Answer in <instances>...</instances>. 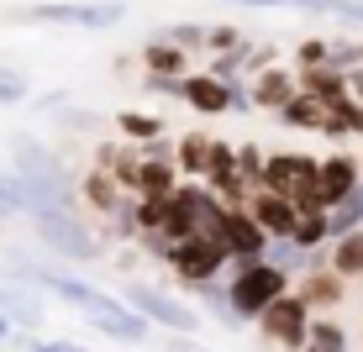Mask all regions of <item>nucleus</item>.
<instances>
[{
	"instance_id": "obj_8",
	"label": "nucleus",
	"mask_w": 363,
	"mask_h": 352,
	"mask_svg": "<svg viewBox=\"0 0 363 352\" xmlns=\"http://www.w3.org/2000/svg\"><path fill=\"white\" fill-rule=\"evenodd\" d=\"M363 190V174H358V158L347 153H332V158H316V200L311 205L316 210H332L342 195Z\"/></svg>"
},
{
	"instance_id": "obj_11",
	"label": "nucleus",
	"mask_w": 363,
	"mask_h": 352,
	"mask_svg": "<svg viewBox=\"0 0 363 352\" xmlns=\"http://www.w3.org/2000/svg\"><path fill=\"white\" fill-rule=\"evenodd\" d=\"M169 200H174V210H179V216L195 226V237H211V232L221 226V216H227V205H221V200L211 195L206 184H174Z\"/></svg>"
},
{
	"instance_id": "obj_7",
	"label": "nucleus",
	"mask_w": 363,
	"mask_h": 352,
	"mask_svg": "<svg viewBox=\"0 0 363 352\" xmlns=\"http://www.w3.org/2000/svg\"><path fill=\"white\" fill-rule=\"evenodd\" d=\"M306 326H311V310L300 305L295 295H279L264 316H258V331H264L269 342L290 347V352H300V342H306Z\"/></svg>"
},
{
	"instance_id": "obj_36",
	"label": "nucleus",
	"mask_w": 363,
	"mask_h": 352,
	"mask_svg": "<svg viewBox=\"0 0 363 352\" xmlns=\"http://www.w3.org/2000/svg\"><path fill=\"white\" fill-rule=\"evenodd\" d=\"M27 352H90V347H79V342H43V336H32Z\"/></svg>"
},
{
	"instance_id": "obj_29",
	"label": "nucleus",
	"mask_w": 363,
	"mask_h": 352,
	"mask_svg": "<svg viewBox=\"0 0 363 352\" xmlns=\"http://www.w3.org/2000/svg\"><path fill=\"white\" fill-rule=\"evenodd\" d=\"M232 169L247 184V195H258V174H264V153L258 147H232Z\"/></svg>"
},
{
	"instance_id": "obj_16",
	"label": "nucleus",
	"mask_w": 363,
	"mask_h": 352,
	"mask_svg": "<svg viewBox=\"0 0 363 352\" xmlns=\"http://www.w3.org/2000/svg\"><path fill=\"white\" fill-rule=\"evenodd\" d=\"M290 95H295V74H290V69H264V74L253 79V90H247V106H269V110H279Z\"/></svg>"
},
{
	"instance_id": "obj_30",
	"label": "nucleus",
	"mask_w": 363,
	"mask_h": 352,
	"mask_svg": "<svg viewBox=\"0 0 363 352\" xmlns=\"http://www.w3.org/2000/svg\"><path fill=\"white\" fill-rule=\"evenodd\" d=\"M121 132L143 147V142H153V137H164V121H158V116H143V110H121Z\"/></svg>"
},
{
	"instance_id": "obj_21",
	"label": "nucleus",
	"mask_w": 363,
	"mask_h": 352,
	"mask_svg": "<svg viewBox=\"0 0 363 352\" xmlns=\"http://www.w3.org/2000/svg\"><path fill=\"white\" fill-rule=\"evenodd\" d=\"M327 268L337 273V279H358V273H363V226H358V232H347V237H337Z\"/></svg>"
},
{
	"instance_id": "obj_20",
	"label": "nucleus",
	"mask_w": 363,
	"mask_h": 352,
	"mask_svg": "<svg viewBox=\"0 0 363 352\" xmlns=\"http://www.w3.org/2000/svg\"><path fill=\"white\" fill-rule=\"evenodd\" d=\"M295 300H300L306 310H316V305H337V300H342V279H337L332 268H316L306 284H300V295H295Z\"/></svg>"
},
{
	"instance_id": "obj_9",
	"label": "nucleus",
	"mask_w": 363,
	"mask_h": 352,
	"mask_svg": "<svg viewBox=\"0 0 363 352\" xmlns=\"http://www.w3.org/2000/svg\"><path fill=\"white\" fill-rule=\"evenodd\" d=\"M211 242L227 253V263H242V258H264L269 237L253 226V216H247V210H227V216H221V226L211 232Z\"/></svg>"
},
{
	"instance_id": "obj_23",
	"label": "nucleus",
	"mask_w": 363,
	"mask_h": 352,
	"mask_svg": "<svg viewBox=\"0 0 363 352\" xmlns=\"http://www.w3.org/2000/svg\"><path fill=\"white\" fill-rule=\"evenodd\" d=\"M127 16L121 0H90V6H74V27H90V32H106Z\"/></svg>"
},
{
	"instance_id": "obj_40",
	"label": "nucleus",
	"mask_w": 363,
	"mask_h": 352,
	"mask_svg": "<svg viewBox=\"0 0 363 352\" xmlns=\"http://www.w3.org/2000/svg\"><path fill=\"white\" fill-rule=\"evenodd\" d=\"M358 174H363V163H358Z\"/></svg>"
},
{
	"instance_id": "obj_35",
	"label": "nucleus",
	"mask_w": 363,
	"mask_h": 352,
	"mask_svg": "<svg viewBox=\"0 0 363 352\" xmlns=\"http://www.w3.org/2000/svg\"><path fill=\"white\" fill-rule=\"evenodd\" d=\"M206 47L211 53H232V47H242V37H237V27H206Z\"/></svg>"
},
{
	"instance_id": "obj_4",
	"label": "nucleus",
	"mask_w": 363,
	"mask_h": 352,
	"mask_svg": "<svg viewBox=\"0 0 363 352\" xmlns=\"http://www.w3.org/2000/svg\"><path fill=\"white\" fill-rule=\"evenodd\" d=\"M127 310H137L147 326H164V331H174V336H190L195 326H200V316L184 300H174L169 289H158V284H143V279H127V300H121Z\"/></svg>"
},
{
	"instance_id": "obj_31",
	"label": "nucleus",
	"mask_w": 363,
	"mask_h": 352,
	"mask_svg": "<svg viewBox=\"0 0 363 352\" xmlns=\"http://www.w3.org/2000/svg\"><path fill=\"white\" fill-rule=\"evenodd\" d=\"M158 42H174L179 53H190V47H206V27H195V21H174V27L158 32Z\"/></svg>"
},
{
	"instance_id": "obj_12",
	"label": "nucleus",
	"mask_w": 363,
	"mask_h": 352,
	"mask_svg": "<svg viewBox=\"0 0 363 352\" xmlns=\"http://www.w3.org/2000/svg\"><path fill=\"white\" fill-rule=\"evenodd\" d=\"M174 95L190 100L200 116H221V110H232L237 84H221V79H211V74H184V79L174 84Z\"/></svg>"
},
{
	"instance_id": "obj_33",
	"label": "nucleus",
	"mask_w": 363,
	"mask_h": 352,
	"mask_svg": "<svg viewBox=\"0 0 363 352\" xmlns=\"http://www.w3.org/2000/svg\"><path fill=\"white\" fill-rule=\"evenodd\" d=\"M295 58H300V74L327 69V42H321V37H311V42H300V47H295Z\"/></svg>"
},
{
	"instance_id": "obj_1",
	"label": "nucleus",
	"mask_w": 363,
	"mask_h": 352,
	"mask_svg": "<svg viewBox=\"0 0 363 352\" xmlns=\"http://www.w3.org/2000/svg\"><path fill=\"white\" fill-rule=\"evenodd\" d=\"M11 279H21V284H32L37 295H58V300H69V305H79V316L95 326V331H106L111 342H143L147 336V321L137 316V310H127L116 295H106V289H95V284H84V279H74V273H53V268H11Z\"/></svg>"
},
{
	"instance_id": "obj_34",
	"label": "nucleus",
	"mask_w": 363,
	"mask_h": 352,
	"mask_svg": "<svg viewBox=\"0 0 363 352\" xmlns=\"http://www.w3.org/2000/svg\"><path fill=\"white\" fill-rule=\"evenodd\" d=\"M21 216V190H16V174H0V221Z\"/></svg>"
},
{
	"instance_id": "obj_37",
	"label": "nucleus",
	"mask_w": 363,
	"mask_h": 352,
	"mask_svg": "<svg viewBox=\"0 0 363 352\" xmlns=\"http://www.w3.org/2000/svg\"><path fill=\"white\" fill-rule=\"evenodd\" d=\"M342 79H347V100H358V106H363V69H347Z\"/></svg>"
},
{
	"instance_id": "obj_6",
	"label": "nucleus",
	"mask_w": 363,
	"mask_h": 352,
	"mask_svg": "<svg viewBox=\"0 0 363 352\" xmlns=\"http://www.w3.org/2000/svg\"><path fill=\"white\" fill-rule=\"evenodd\" d=\"M164 258H169V268L179 273L184 284H216V273L227 268V253H221L211 237H184V242H174Z\"/></svg>"
},
{
	"instance_id": "obj_17",
	"label": "nucleus",
	"mask_w": 363,
	"mask_h": 352,
	"mask_svg": "<svg viewBox=\"0 0 363 352\" xmlns=\"http://www.w3.org/2000/svg\"><path fill=\"white\" fill-rule=\"evenodd\" d=\"M84 200H90L100 216H121V210L132 205V195H121V190H116V179H111V174H100V169L84 174Z\"/></svg>"
},
{
	"instance_id": "obj_28",
	"label": "nucleus",
	"mask_w": 363,
	"mask_h": 352,
	"mask_svg": "<svg viewBox=\"0 0 363 352\" xmlns=\"http://www.w3.org/2000/svg\"><path fill=\"white\" fill-rule=\"evenodd\" d=\"M306 258H311V253H300L290 237H284V242H269V247H264V263H269L274 273H284V279H290L295 268H306Z\"/></svg>"
},
{
	"instance_id": "obj_10",
	"label": "nucleus",
	"mask_w": 363,
	"mask_h": 352,
	"mask_svg": "<svg viewBox=\"0 0 363 352\" xmlns=\"http://www.w3.org/2000/svg\"><path fill=\"white\" fill-rule=\"evenodd\" d=\"M0 316H6V326L11 331H37L43 326V316H48V305H43V295H37L32 284H21V279H0Z\"/></svg>"
},
{
	"instance_id": "obj_18",
	"label": "nucleus",
	"mask_w": 363,
	"mask_h": 352,
	"mask_svg": "<svg viewBox=\"0 0 363 352\" xmlns=\"http://www.w3.org/2000/svg\"><path fill=\"white\" fill-rule=\"evenodd\" d=\"M290 242L300 247V253H316V247L327 242V210H316V205H295Z\"/></svg>"
},
{
	"instance_id": "obj_38",
	"label": "nucleus",
	"mask_w": 363,
	"mask_h": 352,
	"mask_svg": "<svg viewBox=\"0 0 363 352\" xmlns=\"http://www.w3.org/2000/svg\"><path fill=\"white\" fill-rule=\"evenodd\" d=\"M169 352H211V347H200V342H184V336H179V342H174Z\"/></svg>"
},
{
	"instance_id": "obj_26",
	"label": "nucleus",
	"mask_w": 363,
	"mask_h": 352,
	"mask_svg": "<svg viewBox=\"0 0 363 352\" xmlns=\"http://www.w3.org/2000/svg\"><path fill=\"white\" fill-rule=\"evenodd\" d=\"M279 121H284V127H316L321 132V121H327V110H321L316 106V100H306V95H290V100H284V106H279Z\"/></svg>"
},
{
	"instance_id": "obj_32",
	"label": "nucleus",
	"mask_w": 363,
	"mask_h": 352,
	"mask_svg": "<svg viewBox=\"0 0 363 352\" xmlns=\"http://www.w3.org/2000/svg\"><path fill=\"white\" fill-rule=\"evenodd\" d=\"M27 100V74L0 64V106H21Z\"/></svg>"
},
{
	"instance_id": "obj_19",
	"label": "nucleus",
	"mask_w": 363,
	"mask_h": 352,
	"mask_svg": "<svg viewBox=\"0 0 363 352\" xmlns=\"http://www.w3.org/2000/svg\"><path fill=\"white\" fill-rule=\"evenodd\" d=\"M184 58H190V53H179L174 42H158V37L143 47V64H147L153 79H184Z\"/></svg>"
},
{
	"instance_id": "obj_2",
	"label": "nucleus",
	"mask_w": 363,
	"mask_h": 352,
	"mask_svg": "<svg viewBox=\"0 0 363 352\" xmlns=\"http://www.w3.org/2000/svg\"><path fill=\"white\" fill-rule=\"evenodd\" d=\"M279 295H290V279H284V273H274L264 258L232 263V284L221 289V300H227V310H232L237 321H258Z\"/></svg>"
},
{
	"instance_id": "obj_39",
	"label": "nucleus",
	"mask_w": 363,
	"mask_h": 352,
	"mask_svg": "<svg viewBox=\"0 0 363 352\" xmlns=\"http://www.w3.org/2000/svg\"><path fill=\"white\" fill-rule=\"evenodd\" d=\"M11 336H16V331H11V326H6V316H0V342H11Z\"/></svg>"
},
{
	"instance_id": "obj_13",
	"label": "nucleus",
	"mask_w": 363,
	"mask_h": 352,
	"mask_svg": "<svg viewBox=\"0 0 363 352\" xmlns=\"http://www.w3.org/2000/svg\"><path fill=\"white\" fill-rule=\"evenodd\" d=\"M253 200V205H247V216H253V226L258 232L269 237V242H284V237H290V226H295V205L290 200H279V195H247Z\"/></svg>"
},
{
	"instance_id": "obj_14",
	"label": "nucleus",
	"mask_w": 363,
	"mask_h": 352,
	"mask_svg": "<svg viewBox=\"0 0 363 352\" xmlns=\"http://www.w3.org/2000/svg\"><path fill=\"white\" fill-rule=\"evenodd\" d=\"M306 100H316L321 110H332V106H342L347 100V79L337 69H311V74H300V84H295Z\"/></svg>"
},
{
	"instance_id": "obj_25",
	"label": "nucleus",
	"mask_w": 363,
	"mask_h": 352,
	"mask_svg": "<svg viewBox=\"0 0 363 352\" xmlns=\"http://www.w3.org/2000/svg\"><path fill=\"white\" fill-rule=\"evenodd\" d=\"M300 352H347V331H342L337 321H311Z\"/></svg>"
},
{
	"instance_id": "obj_22",
	"label": "nucleus",
	"mask_w": 363,
	"mask_h": 352,
	"mask_svg": "<svg viewBox=\"0 0 363 352\" xmlns=\"http://www.w3.org/2000/svg\"><path fill=\"white\" fill-rule=\"evenodd\" d=\"M358 226H363V190L342 195L327 210V237H332V242H337V237H347V232H358Z\"/></svg>"
},
{
	"instance_id": "obj_5",
	"label": "nucleus",
	"mask_w": 363,
	"mask_h": 352,
	"mask_svg": "<svg viewBox=\"0 0 363 352\" xmlns=\"http://www.w3.org/2000/svg\"><path fill=\"white\" fill-rule=\"evenodd\" d=\"M258 190L290 200V205H311V200H316V158H306V153H274V158H264Z\"/></svg>"
},
{
	"instance_id": "obj_24",
	"label": "nucleus",
	"mask_w": 363,
	"mask_h": 352,
	"mask_svg": "<svg viewBox=\"0 0 363 352\" xmlns=\"http://www.w3.org/2000/svg\"><path fill=\"white\" fill-rule=\"evenodd\" d=\"M206 169H211V137H200V132L179 137V169H174V174H195V179H206Z\"/></svg>"
},
{
	"instance_id": "obj_27",
	"label": "nucleus",
	"mask_w": 363,
	"mask_h": 352,
	"mask_svg": "<svg viewBox=\"0 0 363 352\" xmlns=\"http://www.w3.org/2000/svg\"><path fill=\"white\" fill-rule=\"evenodd\" d=\"M321 132H332V137H358V132H363V106H358V100L332 106L327 121H321Z\"/></svg>"
},
{
	"instance_id": "obj_3",
	"label": "nucleus",
	"mask_w": 363,
	"mask_h": 352,
	"mask_svg": "<svg viewBox=\"0 0 363 352\" xmlns=\"http://www.w3.org/2000/svg\"><path fill=\"white\" fill-rule=\"evenodd\" d=\"M32 216V226H37V237H43L53 253H64V258H74V263H90L95 258V232L79 221V210H58V205H37V210H27Z\"/></svg>"
},
{
	"instance_id": "obj_15",
	"label": "nucleus",
	"mask_w": 363,
	"mask_h": 352,
	"mask_svg": "<svg viewBox=\"0 0 363 352\" xmlns=\"http://www.w3.org/2000/svg\"><path fill=\"white\" fill-rule=\"evenodd\" d=\"M174 184H179L174 163H137V174H132V200H169Z\"/></svg>"
}]
</instances>
